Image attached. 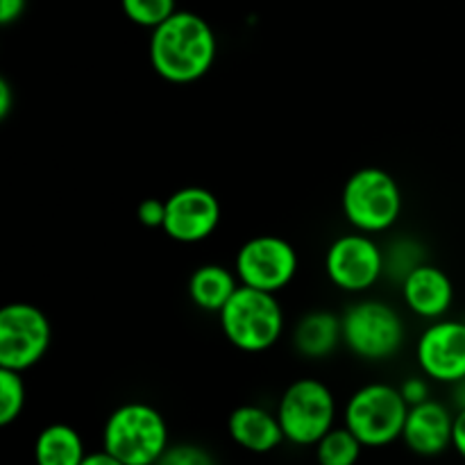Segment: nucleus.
I'll return each instance as SVG.
<instances>
[{
    "label": "nucleus",
    "instance_id": "9d476101",
    "mask_svg": "<svg viewBox=\"0 0 465 465\" xmlns=\"http://www.w3.org/2000/svg\"><path fill=\"white\" fill-rule=\"evenodd\" d=\"M325 272L336 289L366 293L386 275L384 250L372 236L343 234L331 241L325 254Z\"/></svg>",
    "mask_w": 465,
    "mask_h": 465
},
{
    "label": "nucleus",
    "instance_id": "b1692460",
    "mask_svg": "<svg viewBox=\"0 0 465 465\" xmlns=\"http://www.w3.org/2000/svg\"><path fill=\"white\" fill-rule=\"evenodd\" d=\"M136 218H139L141 225L150 227V230L163 227V221H166V200L145 198L139 204V209H136Z\"/></svg>",
    "mask_w": 465,
    "mask_h": 465
},
{
    "label": "nucleus",
    "instance_id": "cd10ccee",
    "mask_svg": "<svg viewBox=\"0 0 465 465\" xmlns=\"http://www.w3.org/2000/svg\"><path fill=\"white\" fill-rule=\"evenodd\" d=\"M12 107H14V89L12 84L3 77V80H0V118H3V121L12 114Z\"/></svg>",
    "mask_w": 465,
    "mask_h": 465
},
{
    "label": "nucleus",
    "instance_id": "20e7f679",
    "mask_svg": "<svg viewBox=\"0 0 465 465\" xmlns=\"http://www.w3.org/2000/svg\"><path fill=\"white\" fill-rule=\"evenodd\" d=\"M225 339L245 354L275 348L284 334V312L277 295L239 286L234 298L218 313Z\"/></svg>",
    "mask_w": 465,
    "mask_h": 465
},
{
    "label": "nucleus",
    "instance_id": "f3484780",
    "mask_svg": "<svg viewBox=\"0 0 465 465\" xmlns=\"http://www.w3.org/2000/svg\"><path fill=\"white\" fill-rule=\"evenodd\" d=\"M239 286V277L230 268L221 263H204L195 268L193 275L189 277V298L200 312L221 313L234 298Z\"/></svg>",
    "mask_w": 465,
    "mask_h": 465
},
{
    "label": "nucleus",
    "instance_id": "a211bd4d",
    "mask_svg": "<svg viewBox=\"0 0 465 465\" xmlns=\"http://www.w3.org/2000/svg\"><path fill=\"white\" fill-rule=\"evenodd\" d=\"M35 465H82L86 459L84 440L75 427L53 422L44 427L35 439Z\"/></svg>",
    "mask_w": 465,
    "mask_h": 465
},
{
    "label": "nucleus",
    "instance_id": "5701e85b",
    "mask_svg": "<svg viewBox=\"0 0 465 465\" xmlns=\"http://www.w3.org/2000/svg\"><path fill=\"white\" fill-rule=\"evenodd\" d=\"M157 465H218L207 448L195 443H171Z\"/></svg>",
    "mask_w": 465,
    "mask_h": 465
},
{
    "label": "nucleus",
    "instance_id": "1a4fd4ad",
    "mask_svg": "<svg viewBox=\"0 0 465 465\" xmlns=\"http://www.w3.org/2000/svg\"><path fill=\"white\" fill-rule=\"evenodd\" d=\"M300 259L291 241L275 234H259L245 241L234 259L241 286L277 295L298 275Z\"/></svg>",
    "mask_w": 465,
    "mask_h": 465
},
{
    "label": "nucleus",
    "instance_id": "2eb2a0df",
    "mask_svg": "<svg viewBox=\"0 0 465 465\" xmlns=\"http://www.w3.org/2000/svg\"><path fill=\"white\" fill-rule=\"evenodd\" d=\"M227 434L239 448L254 454H268L284 443L277 413L259 407V404H243L236 407L227 418Z\"/></svg>",
    "mask_w": 465,
    "mask_h": 465
},
{
    "label": "nucleus",
    "instance_id": "423d86ee",
    "mask_svg": "<svg viewBox=\"0 0 465 465\" xmlns=\"http://www.w3.org/2000/svg\"><path fill=\"white\" fill-rule=\"evenodd\" d=\"M275 413L289 443L316 448L336 427V398L325 381L300 377L286 386Z\"/></svg>",
    "mask_w": 465,
    "mask_h": 465
},
{
    "label": "nucleus",
    "instance_id": "39448f33",
    "mask_svg": "<svg viewBox=\"0 0 465 465\" xmlns=\"http://www.w3.org/2000/svg\"><path fill=\"white\" fill-rule=\"evenodd\" d=\"M409 404L398 386L366 384L350 395L345 404L343 425L352 431L363 448H386L402 439Z\"/></svg>",
    "mask_w": 465,
    "mask_h": 465
},
{
    "label": "nucleus",
    "instance_id": "dca6fc26",
    "mask_svg": "<svg viewBox=\"0 0 465 465\" xmlns=\"http://www.w3.org/2000/svg\"><path fill=\"white\" fill-rule=\"evenodd\" d=\"M343 343V325L331 312H309L293 330V348L304 359H325Z\"/></svg>",
    "mask_w": 465,
    "mask_h": 465
},
{
    "label": "nucleus",
    "instance_id": "ddd939ff",
    "mask_svg": "<svg viewBox=\"0 0 465 465\" xmlns=\"http://www.w3.org/2000/svg\"><path fill=\"white\" fill-rule=\"evenodd\" d=\"M454 413L439 400H427L409 409L402 440L418 457H440L452 448Z\"/></svg>",
    "mask_w": 465,
    "mask_h": 465
},
{
    "label": "nucleus",
    "instance_id": "f257e3e1",
    "mask_svg": "<svg viewBox=\"0 0 465 465\" xmlns=\"http://www.w3.org/2000/svg\"><path fill=\"white\" fill-rule=\"evenodd\" d=\"M150 64L162 80L191 84L212 71L218 54L213 27L200 14L177 9L150 35Z\"/></svg>",
    "mask_w": 465,
    "mask_h": 465
},
{
    "label": "nucleus",
    "instance_id": "f8f14e48",
    "mask_svg": "<svg viewBox=\"0 0 465 465\" xmlns=\"http://www.w3.org/2000/svg\"><path fill=\"white\" fill-rule=\"evenodd\" d=\"M416 357L427 380L450 386L465 380V322L452 318L431 322L418 339Z\"/></svg>",
    "mask_w": 465,
    "mask_h": 465
},
{
    "label": "nucleus",
    "instance_id": "aec40b11",
    "mask_svg": "<svg viewBox=\"0 0 465 465\" xmlns=\"http://www.w3.org/2000/svg\"><path fill=\"white\" fill-rule=\"evenodd\" d=\"M27 402L23 372L0 368V425L9 427L21 418Z\"/></svg>",
    "mask_w": 465,
    "mask_h": 465
},
{
    "label": "nucleus",
    "instance_id": "9b49d317",
    "mask_svg": "<svg viewBox=\"0 0 465 465\" xmlns=\"http://www.w3.org/2000/svg\"><path fill=\"white\" fill-rule=\"evenodd\" d=\"M223 218L221 203L204 186H184L166 198L163 234L177 243H200L218 230Z\"/></svg>",
    "mask_w": 465,
    "mask_h": 465
},
{
    "label": "nucleus",
    "instance_id": "4be33fe9",
    "mask_svg": "<svg viewBox=\"0 0 465 465\" xmlns=\"http://www.w3.org/2000/svg\"><path fill=\"white\" fill-rule=\"evenodd\" d=\"M386 259V275H391L393 280L404 282L413 271H416L422 262V252L418 248L416 241H395L389 250H384Z\"/></svg>",
    "mask_w": 465,
    "mask_h": 465
},
{
    "label": "nucleus",
    "instance_id": "c756f323",
    "mask_svg": "<svg viewBox=\"0 0 465 465\" xmlns=\"http://www.w3.org/2000/svg\"><path fill=\"white\" fill-rule=\"evenodd\" d=\"M452 404L457 411H463L465 409V380L457 381V384L452 386Z\"/></svg>",
    "mask_w": 465,
    "mask_h": 465
},
{
    "label": "nucleus",
    "instance_id": "4468645a",
    "mask_svg": "<svg viewBox=\"0 0 465 465\" xmlns=\"http://www.w3.org/2000/svg\"><path fill=\"white\" fill-rule=\"evenodd\" d=\"M402 300L416 316L431 322L443 321L454 302V284L448 272L425 262L402 282Z\"/></svg>",
    "mask_w": 465,
    "mask_h": 465
},
{
    "label": "nucleus",
    "instance_id": "6e6552de",
    "mask_svg": "<svg viewBox=\"0 0 465 465\" xmlns=\"http://www.w3.org/2000/svg\"><path fill=\"white\" fill-rule=\"evenodd\" d=\"M53 341L48 316L30 302L0 309V368L25 372L45 357Z\"/></svg>",
    "mask_w": 465,
    "mask_h": 465
},
{
    "label": "nucleus",
    "instance_id": "7ed1b4c3",
    "mask_svg": "<svg viewBox=\"0 0 465 465\" xmlns=\"http://www.w3.org/2000/svg\"><path fill=\"white\" fill-rule=\"evenodd\" d=\"M343 213L361 234H381L393 230L402 216V189L384 168L366 166L348 177L343 186Z\"/></svg>",
    "mask_w": 465,
    "mask_h": 465
},
{
    "label": "nucleus",
    "instance_id": "bb28decb",
    "mask_svg": "<svg viewBox=\"0 0 465 465\" xmlns=\"http://www.w3.org/2000/svg\"><path fill=\"white\" fill-rule=\"evenodd\" d=\"M452 448L454 452L465 461V409L454 413V430H452Z\"/></svg>",
    "mask_w": 465,
    "mask_h": 465
},
{
    "label": "nucleus",
    "instance_id": "c85d7f7f",
    "mask_svg": "<svg viewBox=\"0 0 465 465\" xmlns=\"http://www.w3.org/2000/svg\"><path fill=\"white\" fill-rule=\"evenodd\" d=\"M82 465H125V463H121L118 459H114L112 454H107L104 450H98V452L86 454L84 463Z\"/></svg>",
    "mask_w": 465,
    "mask_h": 465
},
{
    "label": "nucleus",
    "instance_id": "393cba45",
    "mask_svg": "<svg viewBox=\"0 0 465 465\" xmlns=\"http://www.w3.org/2000/svg\"><path fill=\"white\" fill-rule=\"evenodd\" d=\"M398 389H400V393H402L404 402L409 404V409L418 407V404L431 400L430 398V384H427L425 377H407V380H404Z\"/></svg>",
    "mask_w": 465,
    "mask_h": 465
},
{
    "label": "nucleus",
    "instance_id": "f03ea898",
    "mask_svg": "<svg viewBox=\"0 0 465 465\" xmlns=\"http://www.w3.org/2000/svg\"><path fill=\"white\" fill-rule=\"evenodd\" d=\"M168 448L166 418L148 402L121 404L103 427V450L125 465H157Z\"/></svg>",
    "mask_w": 465,
    "mask_h": 465
},
{
    "label": "nucleus",
    "instance_id": "a878e982",
    "mask_svg": "<svg viewBox=\"0 0 465 465\" xmlns=\"http://www.w3.org/2000/svg\"><path fill=\"white\" fill-rule=\"evenodd\" d=\"M27 0H0V23L12 25L14 21L23 16Z\"/></svg>",
    "mask_w": 465,
    "mask_h": 465
},
{
    "label": "nucleus",
    "instance_id": "6ab92c4d",
    "mask_svg": "<svg viewBox=\"0 0 465 465\" xmlns=\"http://www.w3.org/2000/svg\"><path fill=\"white\" fill-rule=\"evenodd\" d=\"M363 445L348 427H334L321 443L316 445L318 465H357L361 459Z\"/></svg>",
    "mask_w": 465,
    "mask_h": 465
},
{
    "label": "nucleus",
    "instance_id": "0eeeda50",
    "mask_svg": "<svg viewBox=\"0 0 465 465\" xmlns=\"http://www.w3.org/2000/svg\"><path fill=\"white\" fill-rule=\"evenodd\" d=\"M343 343L363 361H386L402 350L407 327L395 307L381 300H359L341 316Z\"/></svg>",
    "mask_w": 465,
    "mask_h": 465
},
{
    "label": "nucleus",
    "instance_id": "412c9836",
    "mask_svg": "<svg viewBox=\"0 0 465 465\" xmlns=\"http://www.w3.org/2000/svg\"><path fill=\"white\" fill-rule=\"evenodd\" d=\"M123 14L141 27H159L177 12L175 0H121Z\"/></svg>",
    "mask_w": 465,
    "mask_h": 465
}]
</instances>
